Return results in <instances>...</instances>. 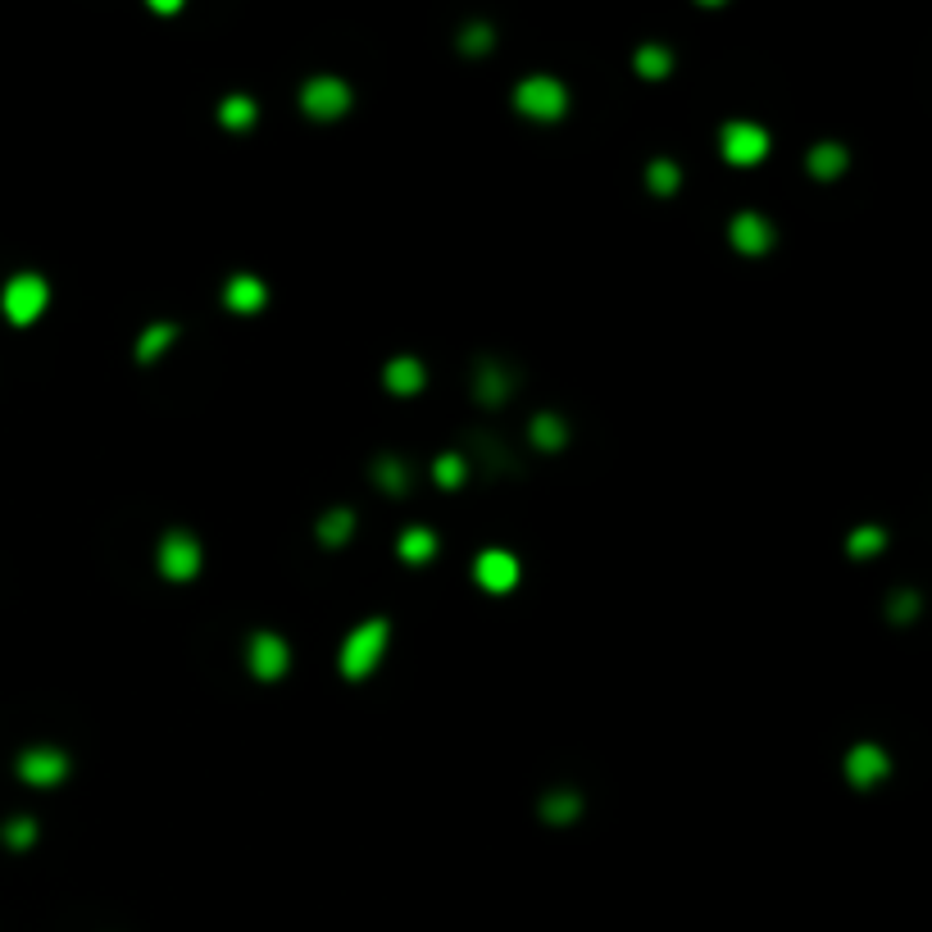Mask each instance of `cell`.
I'll list each match as a JSON object with an SVG mask.
<instances>
[{"instance_id": "cell-1", "label": "cell", "mask_w": 932, "mask_h": 932, "mask_svg": "<svg viewBox=\"0 0 932 932\" xmlns=\"http://www.w3.org/2000/svg\"><path fill=\"white\" fill-rule=\"evenodd\" d=\"M387 637H392L387 619H365V623H359L355 633L342 642V674L346 678H369L373 665L387 655Z\"/></svg>"}, {"instance_id": "cell-2", "label": "cell", "mask_w": 932, "mask_h": 932, "mask_svg": "<svg viewBox=\"0 0 932 932\" xmlns=\"http://www.w3.org/2000/svg\"><path fill=\"white\" fill-rule=\"evenodd\" d=\"M515 110L537 118V124H555V118H564L568 110V92H564V82L551 78V73H532L528 82H519V92H515Z\"/></svg>"}, {"instance_id": "cell-3", "label": "cell", "mask_w": 932, "mask_h": 932, "mask_svg": "<svg viewBox=\"0 0 932 932\" xmlns=\"http://www.w3.org/2000/svg\"><path fill=\"white\" fill-rule=\"evenodd\" d=\"M46 300H50L46 278H37V274H14V278L5 283V296H0V306H5V319H10V323L27 327L33 319H42Z\"/></svg>"}, {"instance_id": "cell-4", "label": "cell", "mask_w": 932, "mask_h": 932, "mask_svg": "<svg viewBox=\"0 0 932 932\" xmlns=\"http://www.w3.org/2000/svg\"><path fill=\"white\" fill-rule=\"evenodd\" d=\"M300 110H306L310 118H342L346 110H350V87L342 82V78H333V73H319V78H310L306 87H300Z\"/></svg>"}, {"instance_id": "cell-5", "label": "cell", "mask_w": 932, "mask_h": 932, "mask_svg": "<svg viewBox=\"0 0 932 932\" xmlns=\"http://www.w3.org/2000/svg\"><path fill=\"white\" fill-rule=\"evenodd\" d=\"M200 564H205V551L192 532H169L160 541V574L169 583H192L200 574Z\"/></svg>"}, {"instance_id": "cell-6", "label": "cell", "mask_w": 932, "mask_h": 932, "mask_svg": "<svg viewBox=\"0 0 932 932\" xmlns=\"http://www.w3.org/2000/svg\"><path fill=\"white\" fill-rule=\"evenodd\" d=\"M718 150H724V160L728 164H760L769 156V133L760 124H750V118H737V124L724 128V137H718Z\"/></svg>"}, {"instance_id": "cell-7", "label": "cell", "mask_w": 932, "mask_h": 932, "mask_svg": "<svg viewBox=\"0 0 932 932\" xmlns=\"http://www.w3.org/2000/svg\"><path fill=\"white\" fill-rule=\"evenodd\" d=\"M246 665H251V674L260 682H278L287 674V665H291V651H287V642L278 633H255L251 646H246Z\"/></svg>"}, {"instance_id": "cell-8", "label": "cell", "mask_w": 932, "mask_h": 932, "mask_svg": "<svg viewBox=\"0 0 932 932\" xmlns=\"http://www.w3.org/2000/svg\"><path fill=\"white\" fill-rule=\"evenodd\" d=\"M65 773H69V756H65V750H55V746H33V750H23V756H19V778H23V783H33V787H55Z\"/></svg>"}, {"instance_id": "cell-9", "label": "cell", "mask_w": 932, "mask_h": 932, "mask_svg": "<svg viewBox=\"0 0 932 932\" xmlns=\"http://www.w3.org/2000/svg\"><path fill=\"white\" fill-rule=\"evenodd\" d=\"M473 578H477V587H483V591L505 596V591H515V587H519V560L509 555V551H496V546H492V551L477 555Z\"/></svg>"}, {"instance_id": "cell-10", "label": "cell", "mask_w": 932, "mask_h": 932, "mask_svg": "<svg viewBox=\"0 0 932 932\" xmlns=\"http://www.w3.org/2000/svg\"><path fill=\"white\" fill-rule=\"evenodd\" d=\"M891 773V760H887V750L874 746V741H860L851 746V756H847V778H851V787H874L883 783V778Z\"/></svg>"}, {"instance_id": "cell-11", "label": "cell", "mask_w": 932, "mask_h": 932, "mask_svg": "<svg viewBox=\"0 0 932 932\" xmlns=\"http://www.w3.org/2000/svg\"><path fill=\"white\" fill-rule=\"evenodd\" d=\"M515 369L500 365V359H477V369H473V396L483 401V405H505L509 392H515Z\"/></svg>"}, {"instance_id": "cell-12", "label": "cell", "mask_w": 932, "mask_h": 932, "mask_svg": "<svg viewBox=\"0 0 932 932\" xmlns=\"http://www.w3.org/2000/svg\"><path fill=\"white\" fill-rule=\"evenodd\" d=\"M728 237H733V246H737L741 255H769V246H773V223H769L764 215H737Z\"/></svg>"}, {"instance_id": "cell-13", "label": "cell", "mask_w": 932, "mask_h": 932, "mask_svg": "<svg viewBox=\"0 0 932 932\" xmlns=\"http://www.w3.org/2000/svg\"><path fill=\"white\" fill-rule=\"evenodd\" d=\"M382 382H387V392H396V396H414V392H424L428 369L418 365L414 355H396V359H387Z\"/></svg>"}, {"instance_id": "cell-14", "label": "cell", "mask_w": 932, "mask_h": 932, "mask_svg": "<svg viewBox=\"0 0 932 932\" xmlns=\"http://www.w3.org/2000/svg\"><path fill=\"white\" fill-rule=\"evenodd\" d=\"M223 300H228V310H237V314H255V310H264L268 291H264V283H260V278H251V274H237V278H228V291H223Z\"/></svg>"}, {"instance_id": "cell-15", "label": "cell", "mask_w": 932, "mask_h": 932, "mask_svg": "<svg viewBox=\"0 0 932 932\" xmlns=\"http://www.w3.org/2000/svg\"><path fill=\"white\" fill-rule=\"evenodd\" d=\"M851 164L847 156V146H837V141H819L815 150H809V173L819 177V183H832V177H841Z\"/></svg>"}, {"instance_id": "cell-16", "label": "cell", "mask_w": 932, "mask_h": 932, "mask_svg": "<svg viewBox=\"0 0 932 932\" xmlns=\"http://www.w3.org/2000/svg\"><path fill=\"white\" fill-rule=\"evenodd\" d=\"M528 433H532V446L537 450H560L568 441V424H564L560 414H537L532 424H528Z\"/></svg>"}, {"instance_id": "cell-17", "label": "cell", "mask_w": 932, "mask_h": 932, "mask_svg": "<svg viewBox=\"0 0 932 932\" xmlns=\"http://www.w3.org/2000/svg\"><path fill=\"white\" fill-rule=\"evenodd\" d=\"M537 809H541V819H546V824H574L583 815V796L578 792H551Z\"/></svg>"}, {"instance_id": "cell-18", "label": "cell", "mask_w": 932, "mask_h": 932, "mask_svg": "<svg viewBox=\"0 0 932 932\" xmlns=\"http://www.w3.org/2000/svg\"><path fill=\"white\" fill-rule=\"evenodd\" d=\"M437 555V532L428 528H405L401 532V560L405 564H428Z\"/></svg>"}, {"instance_id": "cell-19", "label": "cell", "mask_w": 932, "mask_h": 932, "mask_svg": "<svg viewBox=\"0 0 932 932\" xmlns=\"http://www.w3.org/2000/svg\"><path fill=\"white\" fill-rule=\"evenodd\" d=\"M633 69H637L642 78H651V82L669 78V73H674V50H665V46H642V50L633 55Z\"/></svg>"}, {"instance_id": "cell-20", "label": "cell", "mask_w": 932, "mask_h": 932, "mask_svg": "<svg viewBox=\"0 0 932 932\" xmlns=\"http://www.w3.org/2000/svg\"><path fill=\"white\" fill-rule=\"evenodd\" d=\"M173 337H177V327H173V323H150L146 333H141V342H137V359H141V365H156L160 350H169V346H173Z\"/></svg>"}, {"instance_id": "cell-21", "label": "cell", "mask_w": 932, "mask_h": 932, "mask_svg": "<svg viewBox=\"0 0 932 932\" xmlns=\"http://www.w3.org/2000/svg\"><path fill=\"white\" fill-rule=\"evenodd\" d=\"M373 483H378L387 496H405V492H410V473H405V464H401L396 456H382V460L373 464Z\"/></svg>"}, {"instance_id": "cell-22", "label": "cell", "mask_w": 932, "mask_h": 932, "mask_svg": "<svg viewBox=\"0 0 932 932\" xmlns=\"http://www.w3.org/2000/svg\"><path fill=\"white\" fill-rule=\"evenodd\" d=\"M350 532H355V515H350V509H327V515L319 519V541H323V546H342Z\"/></svg>"}, {"instance_id": "cell-23", "label": "cell", "mask_w": 932, "mask_h": 932, "mask_svg": "<svg viewBox=\"0 0 932 932\" xmlns=\"http://www.w3.org/2000/svg\"><path fill=\"white\" fill-rule=\"evenodd\" d=\"M219 124L232 128V133H246V128L255 124V101H251V96H228V101L219 105Z\"/></svg>"}, {"instance_id": "cell-24", "label": "cell", "mask_w": 932, "mask_h": 932, "mask_svg": "<svg viewBox=\"0 0 932 932\" xmlns=\"http://www.w3.org/2000/svg\"><path fill=\"white\" fill-rule=\"evenodd\" d=\"M887 546V532L883 528H855L851 537H847V551L855 555V560H868V555H878Z\"/></svg>"}, {"instance_id": "cell-25", "label": "cell", "mask_w": 932, "mask_h": 932, "mask_svg": "<svg viewBox=\"0 0 932 932\" xmlns=\"http://www.w3.org/2000/svg\"><path fill=\"white\" fill-rule=\"evenodd\" d=\"M433 477H437V487L456 492L464 477H469V460H464V456H441V460L433 464Z\"/></svg>"}, {"instance_id": "cell-26", "label": "cell", "mask_w": 932, "mask_h": 932, "mask_svg": "<svg viewBox=\"0 0 932 932\" xmlns=\"http://www.w3.org/2000/svg\"><path fill=\"white\" fill-rule=\"evenodd\" d=\"M646 183H651L655 196H674L678 183H682V173H678V164H669V160H655V164L646 169Z\"/></svg>"}, {"instance_id": "cell-27", "label": "cell", "mask_w": 932, "mask_h": 932, "mask_svg": "<svg viewBox=\"0 0 932 932\" xmlns=\"http://www.w3.org/2000/svg\"><path fill=\"white\" fill-rule=\"evenodd\" d=\"M492 46H496V27L492 23H469L460 33V50L464 55H487Z\"/></svg>"}, {"instance_id": "cell-28", "label": "cell", "mask_w": 932, "mask_h": 932, "mask_svg": "<svg viewBox=\"0 0 932 932\" xmlns=\"http://www.w3.org/2000/svg\"><path fill=\"white\" fill-rule=\"evenodd\" d=\"M33 841H37V824H33V819H10V824H5V847L27 851Z\"/></svg>"}, {"instance_id": "cell-29", "label": "cell", "mask_w": 932, "mask_h": 932, "mask_svg": "<svg viewBox=\"0 0 932 932\" xmlns=\"http://www.w3.org/2000/svg\"><path fill=\"white\" fill-rule=\"evenodd\" d=\"M887 614H891L896 623H914V619H919V596H914V591H896V596L887 600Z\"/></svg>"}, {"instance_id": "cell-30", "label": "cell", "mask_w": 932, "mask_h": 932, "mask_svg": "<svg viewBox=\"0 0 932 932\" xmlns=\"http://www.w3.org/2000/svg\"><path fill=\"white\" fill-rule=\"evenodd\" d=\"M473 450H477V456H483L487 464H505V473H515V469H519L515 460H509V456H505V450H500V446H492V437H487V433H473Z\"/></svg>"}, {"instance_id": "cell-31", "label": "cell", "mask_w": 932, "mask_h": 932, "mask_svg": "<svg viewBox=\"0 0 932 932\" xmlns=\"http://www.w3.org/2000/svg\"><path fill=\"white\" fill-rule=\"evenodd\" d=\"M150 10H156V14H173V10H177V0H156Z\"/></svg>"}]
</instances>
